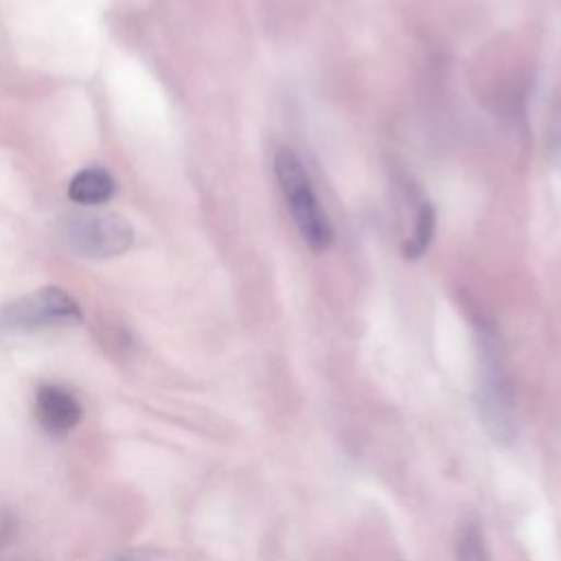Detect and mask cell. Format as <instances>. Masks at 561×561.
Returning a JSON list of instances; mask_svg holds the SVG:
<instances>
[{
  "instance_id": "6da1fadb",
  "label": "cell",
  "mask_w": 561,
  "mask_h": 561,
  "mask_svg": "<svg viewBox=\"0 0 561 561\" xmlns=\"http://www.w3.org/2000/svg\"><path fill=\"white\" fill-rule=\"evenodd\" d=\"M274 175L305 245H309L313 252L329 250L335 241L333 224L320 204L302 158L291 147H280L276 151Z\"/></svg>"
},
{
  "instance_id": "7a4b0ae2",
  "label": "cell",
  "mask_w": 561,
  "mask_h": 561,
  "mask_svg": "<svg viewBox=\"0 0 561 561\" xmlns=\"http://www.w3.org/2000/svg\"><path fill=\"white\" fill-rule=\"evenodd\" d=\"M59 234L70 250L94 259L118 256L134 243L131 224L116 213H68L59 221Z\"/></svg>"
},
{
  "instance_id": "3957f363",
  "label": "cell",
  "mask_w": 561,
  "mask_h": 561,
  "mask_svg": "<svg viewBox=\"0 0 561 561\" xmlns=\"http://www.w3.org/2000/svg\"><path fill=\"white\" fill-rule=\"evenodd\" d=\"M81 320L77 300L61 287H42L0 307V327L13 331H37L70 327Z\"/></svg>"
},
{
  "instance_id": "277c9868",
  "label": "cell",
  "mask_w": 561,
  "mask_h": 561,
  "mask_svg": "<svg viewBox=\"0 0 561 561\" xmlns=\"http://www.w3.org/2000/svg\"><path fill=\"white\" fill-rule=\"evenodd\" d=\"M480 408L495 436H508L513 427V403L506 368L493 331H480Z\"/></svg>"
},
{
  "instance_id": "5b68a950",
  "label": "cell",
  "mask_w": 561,
  "mask_h": 561,
  "mask_svg": "<svg viewBox=\"0 0 561 561\" xmlns=\"http://www.w3.org/2000/svg\"><path fill=\"white\" fill-rule=\"evenodd\" d=\"M35 416L48 434L66 436L79 425L83 410L70 390L46 383L35 394Z\"/></svg>"
},
{
  "instance_id": "8992f818",
  "label": "cell",
  "mask_w": 561,
  "mask_h": 561,
  "mask_svg": "<svg viewBox=\"0 0 561 561\" xmlns=\"http://www.w3.org/2000/svg\"><path fill=\"white\" fill-rule=\"evenodd\" d=\"M116 191V180L103 167H85L68 184V197L81 206L107 202Z\"/></svg>"
},
{
  "instance_id": "52a82bcc",
  "label": "cell",
  "mask_w": 561,
  "mask_h": 561,
  "mask_svg": "<svg viewBox=\"0 0 561 561\" xmlns=\"http://www.w3.org/2000/svg\"><path fill=\"white\" fill-rule=\"evenodd\" d=\"M434 226H436L434 206L430 199L421 197L416 204V213H414V226L403 241V254L408 259H416L427 250V245L434 237Z\"/></svg>"
},
{
  "instance_id": "ba28073f",
  "label": "cell",
  "mask_w": 561,
  "mask_h": 561,
  "mask_svg": "<svg viewBox=\"0 0 561 561\" xmlns=\"http://www.w3.org/2000/svg\"><path fill=\"white\" fill-rule=\"evenodd\" d=\"M454 561H491L480 522L465 519L454 537Z\"/></svg>"
}]
</instances>
